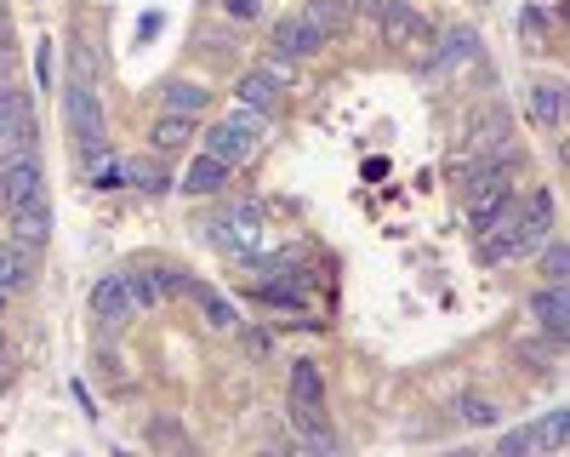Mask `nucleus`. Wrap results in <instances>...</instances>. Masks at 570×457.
Segmentation results:
<instances>
[{
    "label": "nucleus",
    "instance_id": "f257e3e1",
    "mask_svg": "<svg viewBox=\"0 0 570 457\" xmlns=\"http://www.w3.org/2000/svg\"><path fill=\"white\" fill-rule=\"evenodd\" d=\"M63 120H69V149H75V172L91 177L109 155V120H104V104H98V80H91V58H86V40L75 46V69H69V86H63Z\"/></svg>",
    "mask_w": 570,
    "mask_h": 457
},
{
    "label": "nucleus",
    "instance_id": "f03ea898",
    "mask_svg": "<svg viewBox=\"0 0 570 457\" xmlns=\"http://www.w3.org/2000/svg\"><path fill=\"white\" fill-rule=\"evenodd\" d=\"M200 241L234 263H246L257 252H268V212L257 201H217V212H206L200 223Z\"/></svg>",
    "mask_w": 570,
    "mask_h": 457
},
{
    "label": "nucleus",
    "instance_id": "7ed1b4c3",
    "mask_svg": "<svg viewBox=\"0 0 570 457\" xmlns=\"http://www.w3.org/2000/svg\"><path fill=\"white\" fill-rule=\"evenodd\" d=\"M553 195L537 189V195H519V212L508 217V229H497V235L480 241V257L485 263H508V257H531L548 235H553Z\"/></svg>",
    "mask_w": 570,
    "mask_h": 457
},
{
    "label": "nucleus",
    "instance_id": "20e7f679",
    "mask_svg": "<svg viewBox=\"0 0 570 457\" xmlns=\"http://www.w3.org/2000/svg\"><path fill=\"white\" fill-rule=\"evenodd\" d=\"M18 155H40V115H35V91L23 80L0 86V166Z\"/></svg>",
    "mask_w": 570,
    "mask_h": 457
},
{
    "label": "nucleus",
    "instance_id": "39448f33",
    "mask_svg": "<svg viewBox=\"0 0 570 457\" xmlns=\"http://www.w3.org/2000/svg\"><path fill=\"white\" fill-rule=\"evenodd\" d=\"M513 115L502 104H480L468 115L462 132V166H480V161H513Z\"/></svg>",
    "mask_w": 570,
    "mask_h": 457
},
{
    "label": "nucleus",
    "instance_id": "423d86ee",
    "mask_svg": "<svg viewBox=\"0 0 570 457\" xmlns=\"http://www.w3.org/2000/svg\"><path fill=\"white\" fill-rule=\"evenodd\" d=\"M360 7L376 12L383 46H394V52H428V46H434V23H428L411 0H360Z\"/></svg>",
    "mask_w": 570,
    "mask_h": 457
},
{
    "label": "nucleus",
    "instance_id": "0eeeda50",
    "mask_svg": "<svg viewBox=\"0 0 570 457\" xmlns=\"http://www.w3.org/2000/svg\"><path fill=\"white\" fill-rule=\"evenodd\" d=\"M91 320H98L104 332H120V327H131V320L142 314L137 309V298H131V281H126V269H109V274H98V286H91Z\"/></svg>",
    "mask_w": 570,
    "mask_h": 457
},
{
    "label": "nucleus",
    "instance_id": "6e6552de",
    "mask_svg": "<svg viewBox=\"0 0 570 457\" xmlns=\"http://www.w3.org/2000/svg\"><path fill=\"white\" fill-rule=\"evenodd\" d=\"M325 35L303 18V12H285V18H274L268 23V52L274 58H285V64H308V58H320L325 52Z\"/></svg>",
    "mask_w": 570,
    "mask_h": 457
},
{
    "label": "nucleus",
    "instance_id": "1a4fd4ad",
    "mask_svg": "<svg viewBox=\"0 0 570 457\" xmlns=\"http://www.w3.org/2000/svg\"><path fill=\"white\" fill-rule=\"evenodd\" d=\"M285 400H292V424H320L325 418V372H320L314 354L292 360V389H285Z\"/></svg>",
    "mask_w": 570,
    "mask_h": 457
},
{
    "label": "nucleus",
    "instance_id": "9d476101",
    "mask_svg": "<svg viewBox=\"0 0 570 457\" xmlns=\"http://www.w3.org/2000/svg\"><path fill=\"white\" fill-rule=\"evenodd\" d=\"M200 149H206V155H217L223 166H246L263 144H257V137H252L240 120H212V126L200 132Z\"/></svg>",
    "mask_w": 570,
    "mask_h": 457
},
{
    "label": "nucleus",
    "instance_id": "9b49d317",
    "mask_svg": "<svg viewBox=\"0 0 570 457\" xmlns=\"http://www.w3.org/2000/svg\"><path fill=\"white\" fill-rule=\"evenodd\" d=\"M7 241H18L29 252H46V241H52V201L35 195L29 206H12L7 212Z\"/></svg>",
    "mask_w": 570,
    "mask_h": 457
},
{
    "label": "nucleus",
    "instance_id": "f8f14e48",
    "mask_svg": "<svg viewBox=\"0 0 570 457\" xmlns=\"http://www.w3.org/2000/svg\"><path fill=\"white\" fill-rule=\"evenodd\" d=\"M456 64H480V29L456 23V29H445V40L428 46V75H451Z\"/></svg>",
    "mask_w": 570,
    "mask_h": 457
},
{
    "label": "nucleus",
    "instance_id": "ddd939ff",
    "mask_svg": "<svg viewBox=\"0 0 570 457\" xmlns=\"http://www.w3.org/2000/svg\"><path fill=\"white\" fill-rule=\"evenodd\" d=\"M228 177H234V166H223L217 155H195V161H188V172L177 177V189L188 195V201H217L223 189H228Z\"/></svg>",
    "mask_w": 570,
    "mask_h": 457
},
{
    "label": "nucleus",
    "instance_id": "4468645a",
    "mask_svg": "<svg viewBox=\"0 0 570 457\" xmlns=\"http://www.w3.org/2000/svg\"><path fill=\"white\" fill-rule=\"evenodd\" d=\"M200 137V115H177V109H160V120L149 126V149L155 155H166V161H177L188 144Z\"/></svg>",
    "mask_w": 570,
    "mask_h": 457
},
{
    "label": "nucleus",
    "instance_id": "2eb2a0df",
    "mask_svg": "<svg viewBox=\"0 0 570 457\" xmlns=\"http://www.w3.org/2000/svg\"><path fill=\"white\" fill-rule=\"evenodd\" d=\"M531 327L548 332V338H564L570 327V303H564V281H542L531 292Z\"/></svg>",
    "mask_w": 570,
    "mask_h": 457
},
{
    "label": "nucleus",
    "instance_id": "dca6fc26",
    "mask_svg": "<svg viewBox=\"0 0 570 457\" xmlns=\"http://www.w3.org/2000/svg\"><path fill=\"white\" fill-rule=\"evenodd\" d=\"M35 281H40V252H29V246H18V241H7L0 246V292H35Z\"/></svg>",
    "mask_w": 570,
    "mask_h": 457
},
{
    "label": "nucleus",
    "instance_id": "f3484780",
    "mask_svg": "<svg viewBox=\"0 0 570 457\" xmlns=\"http://www.w3.org/2000/svg\"><path fill=\"white\" fill-rule=\"evenodd\" d=\"M0 177H7V212L12 206H29L35 195H46V172H40V155H18L0 166Z\"/></svg>",
    "mask_w": 570,
    "mask_h": 457
},
{
    "label": "nucleus",
    "instance_id": "a211bd4d",
    "mask_svg": "<svg viewBox=\"0 0 570 457\" xmlns=\"http://www.w3.org/2000/svg\"><path fill=\"white\" fill-rule=\"evenodd\" d=\"M234 98H240L246 109H263V115H279V104H285V86L257 64V69H246L240 80H234Z\"/></svg>",
    "mask_w": 570,
    "mask_h": 457
},
{
    "label": "nucleus",
    "instance_id": "6ab92c4d",
    "mask_svg": "<svg viewBox=\"0 0 570 457\" xmlns=\"http://www.w3.org/2000/svg\"><path fill=\"white\" fill-rule=\"evenodd\" d=\"M325 40H337V35H348L354 29V18H360V0H308V7H297Z\"/></svg>",
    "mask_w": 570,
    "mask_h": 457
},
{
    "label": "nucleus",
    "instance_id": "aec40b11",
    "mask_svg": "<svg viewBox=\"0 0 570 457\" xmlns=\"http://www.w3.org/2000/svg\"><path fill=\"white\" fill-rule=\"evenodd\" d=\"M120 172H126V183H131V189H142V195H166V189H171L166 155H155V149H149V161H137V155H120Z\"/></svg>",
    "mask_w": 570,
    "mask_h": 457
},
{
    "label": "nucleus",
    "instance_id": "412c9836",
    "mask_svg": "<svg viewBox=\"0 0 570 457\" xmlns=\"http://www.w3.org/2000/svg\"><path fill=\"white\" fill-rule=\"evenodd\" d=\"M183 298H195V303H200V314H206V327H212V332H234V327H240V309H234L217 286L188 281V292H183Z\"/></svg>",
    "mask_w": 570,
    "mask_h": 457
},
{
    "label": "nucleus",
    "instance_id": "4be33fe9",
    "mask_svg": "<svg viewBox=\"0 0 570 457\" xmlns=\"http://www.w3.org/2000/svg\"><path fill=\"white\" fill-rule=\"evenodd\" d=\"M559 343H564V338H548V332H537V338H519V343H513V360H519V372H531V378H548L553 366H559Z\"/></svg>",
    "mask_w": 570,
    "mask_h": 457
},
{
    "label": "nucleus",
    "instance_id": "5701e85b",
    "mask_svg": "<svg viewBox=\"0 0 570 457\" xmlns=\"http://www.w3.org/2000/svg\"><path fill=\"white\" fill-rule=\"evenodd\" d=\"M525 109L537 126H559L564 120V86L559 80H531L525 86Z\"/></svg>",
    "mask_w": 570,
    "mask_h": 457
},
{
    "label": "nucleus",
    "instance_id": "b1692460",
    "mask_svg": "<svg viewBox=\"0 0 570 457\" xmlns=\"http://www.w3.org/2000/svg\"><path fill=\"white\" fill-rule=\"evenodd\" d=\"M160 109L206 115V109H212V86H200V80H166V86H160Z\"/></svg>",
    "mask_w": 570,
    "mask_h": 457
},
{
    "label": "nucleus",
    "instance_id": "393cba45",
    "mask_svg": "<svg viewBox=\"0 0 570 457\" xmlns=\"http://www.w3.org/2000/svg\"><path fill=\"white\" fill-rule=\"evenodd\" d=\"M456 424H462V429H497V424H502V406H497L491 395H480V389H468V395L456 400Z\"/></svg>",
    "mask_w": 570,
    "mask_h": 457
},
{
    "label": "nucleus",
    "instance_id": "a878e982",
    "mask_svg": "<svg viewBox=\"0 0 570 457\" xmlns=\"http://www.w3.org/2000/svg\"><path fill=\"white\" fill-rule=\"evenodd\" d=\"M149 269V281H155V292H160V303H171V298H183L188 292V281H195V274H188L183 263H160V257H149L142 263Z\"/></svg>",
    "mask_w": 570,
    "mask_h": 457
},
{
    "label": "nucleus",
    "instance_id": "bb28decb",
    "mask_svg": "<svg viewBox=\"0 0 570 457\" xmlns=\"http://www.w3.org/2000/svg\"><path fill=\"white\" fill-rule=\"evenodd\" d=\"M531 257H537V274H542V281H564V274H570V252H564V241H559V229H553V235H548Z\"/></svg>",
    "mask_w": 570,
    "mask_h": 457
},
{
    "label": "nucleus",
    "instance_id": "cd10ccee",
    "mask_svg": "<svg viewBox=\"0 0 570 457\" xmlns=\"http://www.w3.org/2000/svg\"><path fill=\"white\" fill-rule=\"evenodd\" d=\"M491 451H497V457H531V451H542V435H537V424H519V429L497 435Z\"/></svg>",
    "mask_w": 570,
    "mask_h": 457
},
{
    "label": "nucleus",
    "instance_id": "c85d7f7f",
    "mask_svg": "<svg viewBox=\"0 0 570 457\" xmlns=\"http://www.w3.org/2000/svg\"><path fill=\"white\" fill-rule=\"evenodd\" d=\"M564 429H570V411H564V406H553L548 418L537 424V435H542V451H564Z\"/></svg>",
    "mask_w": 570,
    "mask_h": 457
},
{
    "label": "nucleus",
    "instance_id": "c756f323",
    "mask_svg": "<svg viewBox=\"0 0 570 457\" xmlns=\"http://www.w3.org/2000/svg\"><path fill=\"white\" fill-rule=\"evenodd\" d=\"M519 40H525V52H542V40H548V18L537 7L519 12Z\"/></svg>",
    "mask_w": 570,
    "mask_h": 457
},
{
    "label": "nucleus",
    "instance_id": "7c9ffc66",
    "mask_svg": "<svg viewBox=\"0 0 570 457\" xmlns=\"http://www.w3.org/2000/svg\"><path fill=\"white\" fill-rule=\"evenodd\" d=\"M18 69H23V52H18V40L0 29V86L7 80H18Z\"/></svg>",
    "mask_w": 570,
    "mask_h": 457
},
{
    "label": "nucleus",
    "instance_id": "2f4dec72",
    "mask_svg": "<svg viewBox=\"0 0 570 457\" xmlns=\"http://www.w3.org/2000/svg\"><path fill=\"white\" fill-rule=\"evenodd\" d=\"M223 12H228L234 23H257V18L268 12V0H223Z\"/></svg>",
    "mask_w": 570,
    "mask_h": 457
},
{
    "label": "nucleus",
    "instance_id": "473e14b6",
    "mask_svg": "<svg viewBox=\"0 0 570 457\" xmlns=\"http://www.w3.org/2000/svg\"><path fill=\"white\" fill-rule=\"evenodd\" d=\"M263 69L285 86V91H297V64H285V58H274V52H263Z\"/></svg>",
    "mask_w": 570,
    "mask_h": 457
},
{
    "label": "nucleus",
    "instance_id": "72a5a7b5",
    "mask_svg": "<svg viewBox=\"0 0 570 457\" xmlns=\"http://www.w3.org/2000/svg\"><path fill=\"white\" fill-rule=\"evenodd\" d=\"M149 446H183V429L171 418H149Z\"/></svg>",
    "mask_w": 570,
    "mask_h": 457
},
{
    "label": "nucleus",
    "instance_id": "f704fd0d",
    "mask_svg": "<svg viewBox=\"0 0 570 457\" xmlns=\"http://www.w3.org/2000/svg\"><path fill=\"white\" fill-rule=\"evenodd\" d=\"M246 349H252L257 360H268V349H274V332H263V327H252V332H246Z\"/></svg>",
    "mask_w": 570,
    "mask_h": 457
},
{
    "label": "nucleus",
    "instance_id": "c9c22d12",
    "mask_svg": "<svg viewBox=\"0 0 570 457\" xmlns=\"http://www.w3.org/2000/svg\"><path fill=\"white\" fill-rule=\"evenodd\" d=\"M12 378H18V366H12L7 354H0V395H7V389H12Z\"/></svg>",
    "mask_w": 570,
    "mask_h": 457
},
{
    "label": "nucleus",
    "instance_id": "e433bc0d",
    "mask_svg": "<svg viewBox=\"0 0 570 457\" xmlns=\"http://www.w3.org/2000/svg\"><path fill=\"white\" fill-rule=\"evenodd\" d=\"M0 212H7V177H0Z\"/></svg>",
    "mask_w": 570,
    "mask_h": 457
},
{
    "label": "nucleus",
    "instance_id": "4c0bfd02",
    "mask_svg": "<svg viewBox=\"0 0 570 457\" xmlns=\"http://www.w3.org/2000/svg\"><path fill=\"white\" fill-rule=\"evenodd\" d=\"M0 29H7V0H0Z\"/></svg>",
    "mask_w": 570,
    "mask_h": 457
},
{
    "label": "nucleus",
    "instance_id": "58836bf2",
    "mask_svg": "<svg viewBox=\"0 0 570 457\" xmlns=\"http://www.w3.org/2000/svg\"><path fill=\"white\" fill-rule=\"evenodd\" d=\"M0 354H7V343H0Z\"/></svg>",
    "mask_w": 570,
    "mask_h": 457
},
{
    "label": "nucleus",
    "instance_id": "ea45409f",
    "mask_svg": "<svg viewBox=\"0 0 570 457\" xmlns=\"http://www.w3.org/2000/svg\"><path fill=\"white\" fill-rule=\"evenodd\" d=\"M0 298H7V292H0Z\"/></svg>",
    "mask_w": 570,
    "mask_h": 457
}]
</instances>
